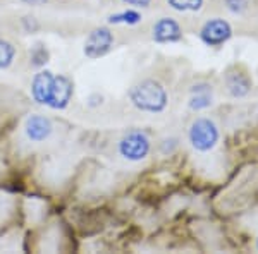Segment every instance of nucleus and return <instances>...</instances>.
<instances>
[{
  "mask_svg": "<svg viewBox=\"0 0 258 254\" xmlns=\"http://www.w3.org/2000/svg\"><path fill=\"white\" fill-rule=\"evenodd\" d=\"M124 4H129L133 7H148L152 0H122Z\"/></svg>",
  "mask_w": 258,
  "mask_h": 254,
  "instance_id": "obj_17",
  "label": "nucleus"
},
{
  "mask_svg": "<svg viewBox=\"0 0 258 254\" xmlns=\"http://www.w3.org/2000/svg\"><path fill=\"white\" fill-rule=\"evenodd\" d=\"M53 74L50 70H40L35 74L31 82V97L40 105H47L50 97V88H52Z\"/></svg>",
  "mask_w": 258,
  "mask_h": 254,
  "instance_id": "obj_10",
  "label": "nucleus"
},
{
  "mask_svg": "<svg viewBox=\"0 0 258 254\" xmlns=\"http://www.w3.org/2000/svg\"><path fill=\"white\" fill-rule=\"evenodd\" d=\"M141 21V14L138 11L135 9H129V11H122V12H117V14H112L109 18V23L110 24H138Z\"/></svg>",
  "mask_w": 258,
  "mask_h": 254,
  "instance_id": "obj_12",
  "label": "nucleus"
},
{
  "mask_svg": "<svg viewBox=\"0 0 258 254\" xmlns=\"http://www.w3.org/2000/svg\"><path fill=\"white\" fill-rule=\"evenodd\" d=\"M152 143L148 136L141 131H131L120 139L119 153L129 161H141L148 156Z\"/></svg>",
  "mask_w": 258,
  "mask_h": 254,
  "instance_id": "obj_3",
  "label": "nucleus"
},
{
  "mask_svg": "<svg viewBox=\"0 0 258 254\" xmlns=\"http://www.w3.org/2000/svg\"><path fill=\"white\" fill-rule=\"evenodd\" d=\"M129 102L141 112L160 114L167 108L169 97L164 86L155 79H143L129 90Z\"/></svg>",
  "mask_w": 258,
  "mask_h": 254,
  "instance_id": "obj_1",
  "label": "nucleus"
},
{
  "mask_svg": "<svg viewBox=\"0 0 258 254\" xmlns=\"http://www.w3.org/2000/svg\"><path fill=\"white\" fill-rule=\"evenodd\" d=\"M21 2L26 4V6L38 7V6H45V4H47V0H21Z\"/></svg>",
  "mask_w": 258,
  "mask_h": 254,
  "instance_id": "obj_18",
  "label": "nucleus"
},
{
  "mask_svg": "<svg viewBox=\"0 0 258 254\" xmlns=\"http://www.w3.org/2000/svg\"><path fill=\"white\" fill-rule=\"evenodd\" d=\"M205 0H167L169 7L179 12H198Z\"/></svg>",
  "mask_w": 258,
  "mask_h": 254,
  "instance_id": "obj_14",
  "label": "nucleus"
},
{
  "mask_svg": "<svg viewBox=\"0 0 258 254\" xmlns=\"http://www.w3.org/2000/svg\"><path fill=\"white\" fill-rule=\"evenodd\" d=\"M226 7L232 14H243L248 9V0H226Z\"/></svg>",
  "mask_w": 258,
  "mask_h": 254,
  "instance_id": "obj_16",
  "label": "nucleus"
},
{
  "mask_svg": "<svg viewBox=\"0 0 258 254\" xmlns=\"http://www.w3.org/2000/svg\"><path fill=\"white\" fill-rule=\"evenodd\" d=\"M16 57V48L11 41L0 38V70L11 67V64L14 62Z\"/></svg>",
  "mask_w": 258,
  "mask_h": 254,
  "instance_id": "obj_13",
  "label": "nucleus"
},
{
  "mask_svg": "<svg viewBox=\"0 0 258 254\" xmlns=\"http://www.w3.org/2000/svg\"><path fill=\"white\" fill-rule=\"evenodd\" d=\"M52 122H50L48 117L45 115H30L26 119V124H24V132H26V137L33 143H41L47 137L52 134Z\"/></svg>",
  "mask_w": 258,
  "mask_h": 254,
  "instance_id": "obj_8",
  "label": "nucleus"
},
{
  "mask_svg": "<svg viewBox=\"0 0 258 254\" xmlns=\"http://www.w3.org/2000/svg\"><path fill=\"white\" fill-rule=\"evenodd\" d=\"M73 91H74L73 81L68 76H64V74L53 76L47 105L50 108H53V110H64L69 105L71 98H73Z\"/></svg>",
  "mask_w": 258,
  "mask_h": 254,
  "instance_id": "obj_6",
  "label": "nucleus"
},
{
  "mask_svg": "<svg viewBox=\"0 0 258 254\" xmlns=\"http://www.w3.org/2000/svg\"><path fill=\"white\" fill-rule=\"evenodd\" d=\"M188 139L197 151L207 153L217 146L220 139V132L217 124L209 117H198L191 122L188 131Z\"/></svg>",
  "mask_w": 258,
  "mask_h": 254,
  "instance_id": "obj_2",
  "label": "nucleus"
},
{
  "mask_svg": "<svg viewBox=\"0 0 258 254\" xmlns=\"http://www.w3.org/2000/svg\"><path fill=\"white\" fill-rule=\"evenodd\" d=\"M226 88L232 98H244L251 91V79L243 70H229L226 74Z\"/></svg>",
  "mask_w": 258,
  "mask_h": 254,
  "instance_id": "obj_9",
  "label": "nucleus"
},
{
  "mask_svg": "<svg viewBox=\"0 0 258 254\" xmlns=\"http://www.w3.org/2000/svg\"><path fill=\"white\" fill-rule=\"evenodd\" d=\"M112 45H114V35L109 28H95L93 31L86 36V41H85V55L88 59L95 60V59H100V57L107 55L110 52Z\"/></svg>",
  "mask_w": 258,
  "mask_h": 254,
  "instance_id": "obj_5",
  "label": "nucleus"
},
{
  "mask_svg": "<svg viewBox=\"0 0 258 254\" xmlns=\"http://www.w3.org/2000/svg\"><path fill=\"white\" fill-rule=\"evenodd\" d=\"M152 36L157 43H176L182 38V30L172 18H162L153 24Z\"/></svg>",
  "mask_w": 258,
  "mask_h": 254,
  "instance_id": "obj_7",
  "label": "nucleus"
},
{
  "mask_svg": "<svg viewBox=\"0 0 258 254\" xmlns=\"http://www.w3.org/2000/svg\"><path fill=\"white\" fill-rule=\"evenodd\" d=\"M232 38V28L226 19L214 18L209 19L200 30V40L207 47H220Z\"/></svg>",
  "mask_w": 258,
  "mask_h": 254,
  "instance_id": "obj_4",
  "label": "nucleus"
},
{
  "mask_svg": "<svg viewBox=\"0 0 258 254\" xmlns=\"http://www.w3.org/2000/svg\"><path fill=\"white\" fill-rule=\"evenodd\" d=\"M256 251H258V239H256Z\"/></svg>",
  "mask_w": 258,
  "mask_h": 254,
  "instance_id": "obj_19",
  "label": "nucleus"
},
{
  "mask_svg": "<svg viewBox=\"0 0 258 254\" xmlns=\"http://www.w3.org/2000/svg\"><path fill=\"white\" fill-rule=\"evenodd\" d=\"M47 59H48V52L43 45H36L31 52V64L35 67H41V65L47 64Z\"/></svg>",
  "mask_w": 258,
  "mask_h": 254,
  "instance_id": "obj_15",
  "label": "nucleus"
},
{
  "mask_svg": "<svg viewBox=\"0 0 258 254\" xmlns=\"http://www.w3.org/2000/svg\"><path fill=\"white\" fill-rule=\"evenodd\" d=\"M214 103V95H212V86L207 82H198L191 88V97L188 105L191 110L200 112V110H207L212 107Z\"/></svg>",
  "mask_w": 258,
  "mask_h": 254,
  "instance_id": "obj_11",
  "label": "nucleus"
}]
</instances>
